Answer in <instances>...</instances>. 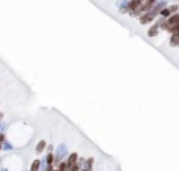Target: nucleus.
<instances>
[{
	"instance_id": "1",
	"label": "nucleus",
	"mask_w": 179,
	"mask_h": 171,
	"mask_svg": "<svg viewBox=\"0 0 179 171\" xmlns=\"http://www.w3.org/2000/svg\"><path fill=\"white\" fill-rule=\"evenodd\" d=\"M154 2H156V0H146V2L142 5V6H138L137 10H135V14H137V16H140V14H143V13H146V10H149V8L153 6V5H154Z\"/></svg>"
},
{
	"instance_id": "2",
	"label": "nucleus",
	"mask_w": 179,
	"mask_h": 171,
	"mask_svg": "<svg viewBox=\"0 0 179 171\" xmlns=\"http://www.w3.org/2000/svg\"><path fill=\"white\" fill-rule=\"evenodd\" d=\"M140 3H143V0H134L131 5H129V10H137V6Z\"/></svg>"
},
{
	"instance_id": "3",
	"label": "nucleus",
	"mask_w": 179,
	"mask_h": 171,
	"mask_svg": "<svg viewBox=\"0 0 179 171\" xmlns=\"http://www.w3.org/2000/svg\"><path fill=\"white\" fill-rule=\"evenodd\" d=\"M154 16H156V11H153V13H149L148 16H143L142 17V22H148V20H151L154 17Z\"/></svg>"
},
{
	"instance_id": "4",
	"label": "nucleus",
	"mask_w": 179,
	"mask_h": 171,
	"mask_svg": "<svg viewBox=\"0 0 179 171\" xmlns=\"http://www.w3.org/2000/svg\"><path fill=\"white\" fill-rule=\"evenodd\" d=\"M75 160H77V154H72V156L69 157V160H68V166H72V165H75Z\"/></svg>"
},
{
	"instance_id": "5",
	"label": "nucleus",
	"mask_w": 179,
	"mask_h": 171,
	"mask_svg": "<svg viewBox=\"0 0 179 171\" xmlns=\"http://www.w3.org/2000/svg\"><path fill=\"white\" fill-rule=\"evenodd\" d=\"M44 146H46V143L44 141H41V143H38V146H36V151L39 152V151H42V149H44Z\"/></svg>"
},
{
	"instance_id": "6",
	"label": "nucleus",
	"mask_w": 179,
	"mask_h": 171,
	"mask_svg": "<svg viewBox=\"0 0 179 171\" xmlns=\"http://www.w3.org/2000/svg\"><path fill=\"white\" fill-rule=\"evenodd\" d=\"M38 165H39V162L36 160V162H35V163L32 165V171H36V170H38Z\"/></svg>"
},
{
	"instance_id": "7",
	"label": "nucleus",
	"mask_w": 179,
	"mask_h": 171,
	"mask_svg": "<svg viewBox=\"0 0 179 171\" xmlns=\"http://www.w3.org/2000/svg\"><path fill=\"white\" fill-rule=\"evenodd\" d=\"M71 171H79V166H77V165H72V168H71Z\"/></svg>"
},
{
	"instance_id": "8",
	"label": "nucleus",
	"mask_w": 179,
	"mask_h": 171,
	"mask_svg": "<svg viewBox=\"0 0 179 171\" xmlns=\"http://www.w3.org/2000/svg\"><path fill=\"white\" fill-rule=\"evenodd\" d=\"M0 141H3V135H0Z\"/></svg>"
}]
</instances>
